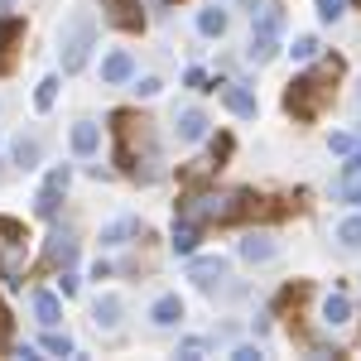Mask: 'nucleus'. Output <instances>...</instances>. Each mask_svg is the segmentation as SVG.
Wrapping results in <instances>:
<instances>
[{"instance_id":"1","label":"nucleus","mask_w":361,"mask_h":361,"mask_svg":"<svg viewBox=\"0 0 361 361\" xmlns=\"http://www.w3.org/2000/svg\"><path fill=\"white\" fill-rule=\"evenodd\" d=\"M92 44H97V20H92V10L68 15V25H63V34H58V58H63V73H82L87 58H92Z\"/></svg>"},{"instance_id":"2","label":"nucleus","mask_w":361,"mask_h":361,"mask_svg":"<svg viewBox=\"0 0 361 361\" xmlns=\"http://www.w3.org/2000/svg\"><path fill=\"white\" fill-rule=\"evenodd\" d=\"M333 78H337V63H333V68H323V73L294 78V82H289V92H284V106H289V116L308 121V116L318 111V102L328 97V82H333Z\"/></svg>"},{"instance_id":"3","label":"nucleus","mask_w":361,"mask_h":361,"mask_svg":"<svg viewBox=\"0 0 361 361\" xmlns=\"http://www.w3.org/2000/svg\"><path fill=\"white\" fill-rule=\"evenodd\" d=\"M63 193H68V164L49 173V183L39 188V197H34V212H39V217H58V197Z\"/></svg>"},{"instance_id":"4","label":"nucleus","mask_w":361,"mask_h":361,"mask_svg":"<svg viewBox=\"0 0 361 361\" xmlns=\"http://www.w3.org/2000/svg\"><path fill=\"white\" fill-rule=\"evenodd\" d=\"M222 275H226V255H193V260H188V279H193L197 289L222 284Z\"/></svg>"},{"instance_id":"5","label":"nucleus","mask_w":361,"mask_h":361,"mask_svg":"<svg viewBox=\"0 0 361 361\" xmlns=\"http://www.w3.org/2000/svg\"><path fill=\"white\" fill-rule=\"evenodd\" d=\"M202 135H207V116L197 111V106H183V111L173 116V140L178 145H197Z\"/></svg>"},{"instance_id":"6","label":"nucleus","mask_w":361,"mask_h":361,"mask_svg":"<svg viewBox=\"0 0 361 361\" xmlns=\"http://www.w3.org/2000/svg\"><path fill=\"white\" fill-rule=\"evenodd\" d=\"M279 29H284V5L279 0L250 5V34H279Z\"/></svg>"},{"instance_id":"7","label":"nucleus","mask_w":361,"mask_h":361,"mask_svg":"<svg viewBox=\"0 0 361 361\" xmlns=\"http://www.w3.org/2000/svg\"><path fill=\"white\" fill-rule=\"evenodd\" d=\"M121 318H126V304H121V294H102V299L92 304V323H97L102 333H116V328H121Z\"/></svg>"},{"instance_id":"8","label":"nucleus","mask_w":361,"mask_h":361,"mask_svg":"<svg viewBox=\"0 0 361 361\" xmlns=\"http://www.w3.org/2000/svg\"><path fill=\"white\" fill-rule=\"evenodd\" d=\"M222 102H226V111H236L241 121H255V111H260V102H255V92L241 82H226L222 87Z\"/></svg>"},{"instance_id":"9","label":"nucleus","mask_w":361,"mask_h":361,"mask_svg":"<svg viewBox=\"0 0 361 361\" xmlns=\"http://www.w3.org/2000/svg\"><path fill=\"white\" fill-rule=\"evenodd\" d=\"M149 323H154V328H178V323H183V299H178V294H159V299L149 304Z\"/></svg>"},{"instance_id":"10","label":"nucleus","mask_w":361,"mask_h":361,"mask_svg":"<svg viewBox=\"0 0 361 361\" xmlns=\"http://www.w3.org/2000/svg\"><path fill=\"white\" fill-rule=\"evenodd\" d=\"M275 255H279V246H275V236H265V231H250L241 241V260H250V265H270Z\"/></svg>"},{"instance_id":"11","label":"nucleus","mask_w":361,"mask_h":361,"mask_svg":"<svg viewBox=\"0 0 361 361\" xmlns=\"http://www.w3.org/2000/svg\"><path fill=\"white\" fill-rule=\"evenodd\" d=\"M102 10H106V20H111L116 29H140V25H145L140 0H102Z\"/></svg>"},{"instance_id":"12","label":"nucleus","mask_w":361,"mask_h":361,"mask_svg":"<svg viewBox=\"0 0 361 361\" xmlns=\"http://www.w3.org/2000/svg\"><path fill=\"white\" fill-rule=\"evenodd\" d=\"M135 78V58L126 54H106V63H102V82H111V87H121V82H130Z\"/></svg>"},{"instance_id":"13","label":"nucleus","mask_w":361,"mask_h":361,"mask_svg":"<svg viewBox=\"0 0 361 361\" xmlns=\"http://www.w3.org/2000/svg\"><path fill=\"white\" fill-rule=\"evenodd\" d=\"M145 226H140V217H116V222L102 226V246H126L130 236H140Z\"/></svg>"},{"instance_id":"14","label":"nucleus","mask_w":361,"mask_h":361,"mask_svg":"<svg viewBox=\"0 0 361 361\" xmlns=\"http://www.w3.org/2000/svg\"><path fill=\"white\" fill-rule=\"evenodd\" d=\"M49 260L68 270V265L78 260V236H73V231H54V236H49Z\"/></svg>"},{"instance_id":"15","label":"nucleus","mask_w":361,"mask_h":361,"mask_svg":"<svg viewBox=\"0 0 361 361\" xmlns=\"http://www.w3.org/2000/svg\"><path fill=\"white\" fill-rule=\"evenodd\" d=\"M29 304H34V318H39L44 328H58V323H63V304H58V294H49V289H39V294H34Z\"/></svg>"},{"instance_id":"16","label":"nucleus","mask_w":361,"mask_h":361,"mask_svg":"<svg viewBox=\"0 0 361 361\" xmlns=\"http://www.w3.org/2000/svg\"><path fill=\"white\" fill-rule=\"evenodd\" d=\"M323 323H328V328H347V323H352V299H347V294H328V299H323Z\"/></svg>"},{"instance_id":"17","label":"nucleus","mask_w":361,"mask_h":361,"mask_svg":"<svg viewBox=\"0 0 361 361\" xmlns=\"http://www.w3.org/2000/svg\"><path fill=\"white\" fill-rule=\"evenodd\" d=\"M279 54V34H250V49H246V58L260 68V63H270V58Z\"/></svg>"},{"instance_id":"18","label":"nucleus","mask_w":361,"mask_h":361,"mask_svg":"<svg viewBox=\"0 0 361 361\" xmlns=\"http://www.w3.org/2000/svg\"><path fill=\"white\" fill-rule=\"evenodd\" d=\"M97 145H102V130L92 121H78L73 126V154H97Z\"/></svg>"},{"instance_id":"19","label":"nucleus","mask_w":361,"mask_h":361,"mask_svg":"<svg viewBox=\"0 0 361 361\" xmlns=\"http://www.w3.org/2000/svg\"><path fill=\"white\" fill-rule=\"evenodd\" d=\"M197 34H202V39H222L226 34V10L222 5H212V10L197 15Z\"/></svg>"},{"instance_id":"20","label":"nucleus","mask_w":361,"mask_h":361,"mask_svg":"<svg viewBox=\"0 0 361 361\" xmlns=\"http://www.w3.org/2000/svg\"><path fill=\"white\" fill-rule=\"evenodd\" d=\"M39 154H44V145H39L34 135L15 140V164H20V169H34V164H39Z\"/></svg>"},{"instance_id":"21","label":"nucleus","mask_w":361,"mask_h":361,"mask_svg":"<svg viewBox=\"0 0 361 361\" xmlns=\"http://www.w3.org/2000/svg\"><path fill=\"white\" fill-rule=\"evenodd\" d=\"M169 246H173V255H193V250H197V226L193 222H178Z\"/></svg>"},{"instance_id":"22","label":"nucleus","mask_w":361,"mask_h":361,"mask_svg":"<svg viewBox=\"0 0 361 361\" xmlns=\"http://www.w3.org/2000/svg\"><path fill=\"white\" fill-rule=\"evenodd\" d=\"M337 241L347 250H361V217H342L337 222Z\"/></svg>"},{"instance_id":"23","label":"nucleus","mask_w":361,"mask_h":361,"mask_svg":"<svg viewBox=\"0 0 361 361\" xmlns=\"http://www.w3.org/2000/svg\"><path fill=\"white\" fill-rule=\"evenodd\" d=\"M58 78H44V82L34 87V106H39V111H54V102H58Z\"/></svg>"},{"instance_id":"24","label":"nucleus","mask_w":361,"mask_h":361,"mask_svg":"<svg viewBox=\"0 0 361 361\" xmlns=\"http://www.w3.org/2000/svg\"><path fill=\"white\" fill-rule=\"evenodd\" d=\"M39 347H44V352H49V357H68V352H73V337H68V333H58V328H49V333H44V342H39Z\"/></svg>"},{"instance_id":"25","label":"nucleus","mask_w":361,"mask_h":361,"mask_svg":"<svg viewBox=\"0 0 361 361\" xmlns=\"http://www.w3.org/2000/svg\"><path fill=\"white\" fill-rule=\"evenodd\" d=\"M289 58H294V63L318 58V39H313V34H299V39H294V49H289Z\"/></svg>"},{"instance_id":"26","label":"nucleus","mask_w":361,"mask_h":361,"mask_svg":"<svg viewBox=\"0 0 361 361\" xmlns=\"http://www.w3.org/2000/svg\"><path fill=\"white\" fill-rule=\"evenodd\" d=\"M342 10H347V0H318V20H323V25H337Z\"/></svg>"},{"instance_id":"27","label":"nucleus","mask_w":361,"mask_h":361,"mask_svg":"<svg viewBox=\"0 0 361 361\" xmlns=\"http://www.w3.org/2000/svg\"><path fill=\"white\" fill-rule=\"evenodd\" d=\"M0 236H5V241H29L25 222H15V217H0Z\"/></svg>"},{"instance_id":"28","label":"nucleus","mask_w":361,"mask_h":361,"mask_svg":"<svg viewBox=\"0 0 361 361\" xmlns=\"http://www.w3.org/2000/svg\"><path fill=\"white\" fill-rule=\"evenodd\" d=\"M328 149H333V154H352V149H357V140L347 135V130H337V135H328Z\"/></svg>"},{"instance_id":"29","label":"nucleus","mask_w":361,"mask_h":361,"mask_svg":"<svg viewBox=\"0 0 361 361\" xmlns=\"http://www.w3.org/2000/svg\"><path fill=\"white\" fill-rule=\"evenodd\" d=\"M183 82L193 87V92H207V73H202V68H188V73H183Z\"/></svg>"},{"instance_id":"30","label":"nucleus","mask_w":361,"mask_h":361,"mask_svg":"<svg viewBox=\"0 0 361 361\" xmlns=\"http://www.w3.org/2000/svg\"><path fill=\"white\" fill-rule=\"evenodd\" d=\"M159 87H164L159 78H140V82H135V97H159Z\"/></svg>"},{"instance_id":"31","label":"nucleus","mask_w":361,"mask_h":361,"mask_svg":"<svg viewBox=\"0 0 361 361\" xmlns=\"http://www.w3.org/2000/svg\"><path fill=\"white\" fill-rule=\"evenodd\" d=\"M202 352H207V342H202V337H188V342L178 347V357H202Z\"/></svg>"},{"instance_id":"32","label":"nucleus","mask_w":361,"mask_h":361,"mask_svg":"<svg viewBox=\"0 0 361 361\" xmlns=\"http://www.w3.org/2000/svg\"><path fill=\"white\" fill-rule=\"evenodd\" d=\"M58 294H63V299H73V294H78V275H63V279H58Z\"/></svg>"},{"instance_id":"33","label":"nucleus","mask_w":361,"mask_h":361,"mask_svg":"<svg viewBox=\"0 0 361 361\" xmlns=\"http://www.w3.org/2000/svg\"><path fill=\"white\" fill-rule=\"evenodd\" d=\"M231 361H260V347H236Z\"/></svg>"},{"instance_id":"34","label":"nucleus","mask_w":361,"mask_h":361,"mask_svg":"<svg viewBox=\"0 0 361 361\" xmlns=\"http://www.w3.org/2000/svg\"><path fill=\"white\" fill-rule=\"evenodd\" d=\"M0 10H5V0H0Z\"/></svg>"}]
</instances>
